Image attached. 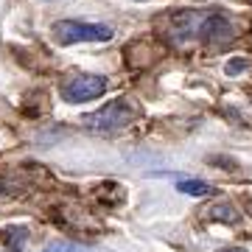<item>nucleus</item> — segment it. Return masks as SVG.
<instances>
[{
  "label": "nucleus",
  "mask_w": 252,
  "mask_h": 252,
  "mask_svg": "<svg viewBox=\"0 0 252 252\" xmlns=\"http://www.w3.org/2000/svg\"><path fill=\"white\" fill-rule=\"evenodd\" d=\"M137 118V107L132 104L129 98H115L104 104L101 109L90 112V115H84V129H90L95 135H112V132H121L126 126L132 124Z\"/></svg>",
  "instance_id": "f257e3e1"
},
{
  "label": "nucleus",
  "mask_w": 252,
  "mask_h": 252,
  "mask_svg": "<svg viewBox=\"0 0 252 252\" xmlns=\"http://www.w3.org/2000/svg\"><path fill=\"white\" fill-rule=\"evenodd\" d=\"M54 36L62 45L76 42H107L112 39V28L101 23H79V20H59L54 23Z\"/></svg>",
  "instance_id": "f03ea898"
},
{
  "label": "nucleus",
  "mask_w": 252,
  "mask_h": 252,
  "mask_svg": "<svg viewBox=\"0 0 252 252\" xmlns=\"http://www.w3.org/2000/svg\"><path fill=\"white\" fill-rule=\"evenodd\" d=\"M107 93V79L95 73H76L62 84V98L67 104H81V101L101 98Z\"/></svg>",
  "instance_id": "7ed1b4c3"
},
{
  "label": "nucleus",
  "mask_w": 252,
  "mask_h": 252,
  "mask_svg": "<svg viewBox=\"0 0 252 252\" xmlns=\"http://www.w3.org/2000/svg\"><path fill=\"white\" fill-rule=\"evenodd\" d=\"M177 190L185 193V196H207L213 188H210L207 182H202V180H182L180 185H177Z\"/></svg>",
  "instance_id": "20e7f679"
},
{
  "label": "nucleus",
  "mask_w": 252,
  "mask_h": 252,
  "mask_svg": "<svg viewBox=\"0 0 252 252\" xmlns=\"http://www.w3.org/2000/svg\"><path fill=\"white\" fill-rule=\"evenodd\" d=\"M247 67H250V62H247V59H230V62L224 64V70L230 73V76H233V73H244Z\"/></svg>",
  "instance_id": "39448f33"
},
{
  "label": "nucleus",
  "mask_w": 252,
  "mask_h": 252,
  "mask_svg": "<svg viewBox=\"0 0 252 252\" xmlns=\"http://www.w3.org/2000/svg\"><path fill=\"white\" fill-rule=\"evenodd\" d=\"M42 252H81L76 244H64V241H56V244H51V247H45Z\"/></svg>",
  "instance_id": "423d86ee"
},
{
  "label": "nucleus",
  "mask_w": 252,
  "mask_h": 252,
  "mask_svg": "<svg viewBox=\"0 0 252 252\" xmlns=\"http://www.w3.org/2000/svg\"><path fill=\"white\" fill-rule=\"evenodd\" d=\"M227 252H247V250H227Z\"/></svg>",
  "instance_id": "0eeeda50"
}]
</instances>
